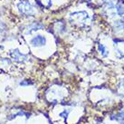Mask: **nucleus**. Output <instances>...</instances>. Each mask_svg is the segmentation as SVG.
<instances>
[{"label": "nucleus", "mask_w": 124, "mask_h": 124, "mask_svg": "<svg viewBox=\"0 0 124 124\" xmlns=\"http://www.w3.org/2000/svg\"><path fill=\"white\" fill-rule=\"evenodd\" d=\"M18 10L24 16H33L35 13V7L27 0H23L18 4Z\"/></svg>", "instance_id": "nucleus-1"}, {"label": "nucleus", "mask_w": 124, "mask_h": 124, "mask_svg": "<svg viewBox=\"0 0 124 124\" xmlns=\"http://www.w3.org/2000/svg\"><path fill=\"white\" fill-rule=\"evenodd\" d=\"M45 42H46V39H45V36H43V35H36V36L32 38L30 43H31V45H34V46L40 47V46L45 45Z\"/></svg>", "instance_id": "nucleus-2"}, {"label": "nucleus", "mask_w": 124, "mask_h": 124, "mask_svg": "<svg viewBox=\"0 0 124 124\" xmlns=\"http://www.w3.org/2000/svg\"><path fill=\"white\" fill-rule=\"evenodd\" d=\"M38 3L39 6H41L43 7H50L52 0H35Z\"/></svg>", "instance_id": "nucleus-3"}, {"label": "nucleus", "mask_w": 124, "mask_h": 124, "mask_svg": "<svg viewBox=\"0 0 124 124\" xmlns=\"http://www.w3.org/2000/svg\"><path fill=\"white\" fill-rule=\"evenodd\" d=\"M99 47H100L101 54V55H103V56H106V55H107V52H106V49H105V47H104V45H99Z\"/></svg>", "instance_id": "nucleus-4"}, {"label": "nucleus", "mask_w": 124, "mask_h": 124, "mask_svg": "<svg viewBox=\"0 0 124 124\" xmlns=\"http://www.w3.org/2000/svg\"><path fill=\"white\" fill-rule=\"evenodd\" d=\"M121 88H122V89H123V91H122V93H124V81L122 82V84H121Z\"/></svg>", "instance_id": "nucleus-5"}]
</instances>
